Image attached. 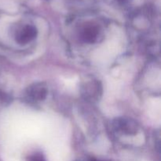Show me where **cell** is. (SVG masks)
I'll return each mask as SVG.
<instances>
[{
    "mask_svg": "<svg viewBox=\"0 0 161 161\" xmlns=\"http://www.w3.org/2000/svg\"><path fill=\"white\" fill-rule=\"evenodd\" d=\"M97 35H98L97 30L96 28H93V27H90V28H86L83 31V33L82 34V37L83 38V39L86 42H93L97 39Z\"/></svg>",
    "mask_w": 161,
    "mask_h": 161,
    "instance_id": "obj_4",
    "label": "cell"
},
{
    "mask_svg": "<svg viewBox=\"0 0 161 161\" xmlns=\"http://www.w3.org/2000/svg\"><path fill=\"white\" fill-rule=\"evenodd\" d=\"M36 29L32 26H25L17 34V39L19 43H27L35 39L36 36Z\"/></svg>",
    "mask_w": 161,
    "mask_h": 161,
    "instance_id": "obj_1",
    "label": "cell"
},
{
    "mask_svg": "<svg viewBox=\"0 0 161 161\" xmlns=\"http://www.w3.org/2000/svg\"><path fill=\"white\" fill-rule=\"evenodd\" d=\"M115 127H116L117 130H121L124 133L130 134L136 131V124L132 120H130V119H118V120H116Z\"/></svg>",
    "mask_w": 161,
    "mask_h": 161,
    "instance_id": "obj_2",
    "label": "cell"
},
{
    "mask_svg": "<svg viewBox=\"0 0 161 161\" xmlns=\"http://www.w3.org/2000/svg\"><path fill=\"white\" fill-rule=\"evenodd\" d=\"M46 93L47 91H46L45 88L42 87V86L35 85L34 86L30 88L29 95L36 100H42L46 96Z\"/></svg>",
    "mask_w": 161,
    "mask_h": 161,
    "instance_id": "obj_3",
    "label": "cell"
},
{
    "mask_svg": "<svg viewBox=\"0 0 161 161\" xmlns=\"http://www.w3.org/2000/svg\"><path fill=\"white\" fill-rule=\"evenodd\" d=\"M28 161H46L42 155L40 153H35L28 158Z\"/></svg>",
    "mask_w": 161,
    "mask_h": 161,
    "instance_id": "obj_5",
    "label": "cell"
}]
</instances>
